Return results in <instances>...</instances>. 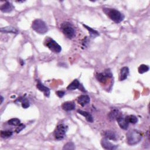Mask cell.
Here are the masks:
<instances>
[{
    "label": "cell",
    "instance_id": "6da1fadb",
    "mask_svg": "<svg viewBox=\"0 0 150 150\" xmlns=\"http://www.w3.org/2000/svg\"><path fill=\"white\" fill-rule=\"evenodd\" d=\"M126 139L129 145H134L141 141L142 135L138 131L132 130L126 134Z\"/></svg>",
    "mask_w": 150,
    "mask_h": 150
},
{
    "label": "cell",
    "instance_id": "7402d4cb",
    "mask_svg": "<svg viewBox=\"0 0 150 150\" xmlns=\"http://www.w3.org/2000/svg\"><path fill=\"white\" fill-rule=\"evenodd\" d=\"M8 124L11 125H14V126H18L21 124V121L19 119L14 118V119H11L8 121Z\"/></svg>",
    "mask_w": 150,
    "mask_h": 150
},
{
    "label": "cell",
    "instance_id": "ffe728a7",
    "mask_svg": "<svg viewBox=\"0 0 150 150\" xmlns=\"http://www.w3.org/2000/svg\"><path fill=\"white\" fill-rule=\"evenodd\" d=\"M107 77L105 75V74L104 73H99L96 75V79L98 80L99 82H101V83H105L106 80H107Z\"/></svg>",
    "mask_w": 150,
    "mask_h": 150
},
{
    "label": "cell",
    "instance_id": "7a4b0ae2",
    "mask_svg": "<svg viewBox=\"0 0 150 150\" xmlns=\"http://www.w3.org/2000/svg\"><path fill=\"white\" fill-rule=\"evenodd\" d=\"M103 11L112 21L114 22L119 24L123 21L124 16L120 12V11L110 8H104Z\"/></svg>",
    "mask_w": 150,
    "mask_h": 150
},
{
    "label": "cell",
    "instance_id": "52a82bcc",
    "mask_svg": "<svg viewBox=\"0 0 150 150\" xmlns=\"http://www.w3.org/2000/svg\"><path fill=\"white\" fill-rule=\"evenodd\" d=\"M116 120L120 126V127L123 130H127L129 128V123L127 119V117H124L123 115L120 114L119 117L117 118Z\"/></svg>",
    "mask_w": 150,
    "mask_h": 150
},
{
    "label": "cell",
    "instance_id": "5b68a950",
    "mask_svg": "<svg viewBox=\"0 0 150 150\" xmlns=\"http://www.w3.org/2000/svg\"><path fill=\"white\" fill-rule=\"evenodd\" d=\"M67 127V126L63 124H60L56 127L54 132V136L57 140L63 139L66 135Z\"/></svg>",
    "mask_w": 150,
    "mask_h": 150
},
{
    "label": "cell",
    "instance_id": "4fadbf2b",
    "mask_svg": "<svg viewBox=\"0 0 150 150\" xmlns=\"http://www.w3.org/2000/svg\"><path fill=\"white\" fill-rule=\"evenodd\" d=\"M77 113L80 114H81L82 116H84L85 117L86 120L88 122H89V123H93V117L90 113L86 111H83L81 110H78Z\"/></svg>",
    "mask_w": 150,
    "mask_h": 150
},
{
    "label": "cell",
    "instance_id": "ac0fdd59",
    "mask_svg": "<svg viewBox=\"0 0 150 150\" xmlns=\"http://www.w3.org/2000/svg\"><path fill=\"white\" fill-rule=\"evenodd\" d=\"M1 32L3 33H17L18 31L13 27H6L1 28L0 29Z\"/></svg>",
    "mask_w": 150,
    "mask_h": 150
},
{
    "label": "cell",
    "instance_id": "f1b7e54d",
    "mask_svg": "<svg viewBox=\"0 0 150 150\" xmlns=\"http://www.w3.org/2000/svg\"><path fill=\"white\" fill-rule=\"evenodd\" d=\"M105 74V75L107 77H113V74L111 72L110 70H109V69H107V70L105 71V73H104Z\"/></svg>",
    "mask_w": 150,
    "mask_h": 150
},
{
    "label": "cell",
    "instance_id": "5bb4252c",
    "mask_svg": "<svg viewBox=\"0 0 150 150\" xmlns=\"http://www.w3.org/2000/svg\"><path fill=\"white\" fill-rule=\"evenodd\" d=\"M104 136L108 140H116L117 139V135L116 133L111 130H107L105 131L103 133Z\"/></svg>",
    "mask_w": 150,
    "mask_h": 150
},
{
    "label": "cell",
    "instance_id": "f546056e",
    "mask_svg": "<svg viewBox=\"0 0 150 150\" xmlns=\"http://www.w3.org/2000/svg\"><path fill=\"white\" fill-rule=\"evenodd\" d=\"M3 101H4V97L1 96V104L3 103Z\"/></svg>",
    "mask_w": 150,
    "mask_h": 150
},
{
    "label": "cell",
    "instance_id": "2e32d148",
    "mask_svg": "<svg viewBox=\"0 0 150 150\" xmlns=\"http://www.w3.org/2000/svg\"><path fill=\"white\" fill-rule=\"evenodd\" d=\"M120 114H121L120 112L117 109L114 108L111 110V111L109 114V117L111 120H116Z\"/></svg>",
    "mask_w": 150,
    "mask_h": 150
},
{
    "label": "cell",
    "instance_id": "ba28073f",
    "mask_svg": "<svg viewBox=\"0 0 150 150\" xmlns=\"http://www.w3.org/2000/svg\"><path fill=\"white\" fill-rule=\"evenodd\" d=\"M101 145L102 147L105 149H116L118 148L117 145H114L112 144L111 142L109 141L108 139H107L106 138H103L101 141Z\"/></svg>",
    "mask_w": 150,
    "mask_h": 150
},
{
    "label": "cell",
    "instance_id": "7c38bea8",
    "mask_svg": "<svg viewBox=\"0 0 150 150\" xmlns=\"http://www.w3.org/2000/svg\"><path fill=\"white\" fill-rule=\"evenodd\" d=\"M62 107L64 110L69 111L75 110L76 105L75 103L73 101H66L63 104Z\"/></svg>",
    "mask_w": 150,
    "mask_h": 150
},
{
    "label": "cell",
    "instance_id": "e0dca14e",
    "mask_svg": "<svg viewBox=\"0 0 150 150\" xmlns=\"http://www.w3.org/2000/svg\"><path fill=\"white\" fill-rule=\"evenodd\" d=\"M80 85H81V84L80 83L79 80L77 79H75L73 81L67 86V89L69 90H74L77 89H79Z\"/></svg>",
    "mask_w": 150,
    "mask_h": 150
},
{
    "label": "cell",
    "instance_id": "603a6c76",
    "mask_svg": "<svg viewBox=\"0 0 150 150\" xmlns=\"http://www.w3.org/2000/svg\"><path fill=\"white\" fill-rule=\"evenodd\" d=\"M127 119L129 123L131 124H136L138 121V118L135 116H134V115H130V116H127Z\"/></svg>",
    "mask_w": 150,
    "mask_h": 150
},
{
    "label": "cell",
    "instance_id": "9a60e30c",
    "mask_svg": "<svg viewBox=\"0 0 150 150\" xmlns=\"http://www.w3.org/2000/svg\"><path fill=\"white\" fill-rule=\"evenodd\" d=\"M13 6L9 2H6L1 7V10L4 13H9L13 10Z\"/></svg>",
    "mask_w": 150,
    "mask_h": 150
},
{
    "label": "cell",
    "instance_id": "484cf974",
    "mask_svg": "<svg viewBox=\"0 0 150 150\" xmlns=\"http://www.w3.org/2000/svg\"><path fill=\"white\" fill-rule=\"evenodd\" d=\"M22 101V107L24 109H27L30 106L29 103L25 99H22V100H19Z\"/></svg>",
    "mask_w": 150,
    "mask_h": 150
},
{
    "label": "cell",
    "instance_id": "d4e9b609",
    "mask_svg": "<svg viewBox=\"0 0 150 150\" xmlns=\"http://www.w3.org/2000/svg\"><path fill=\"white\" fill-rule=\"evenodd\" d=\"M75 149V144L72 142H69L66 143L63 148V149Z\"/></svg>",
    "mask_w": 150,
    "mask_h": 150
},
{
    "label": "cell",
    "instance_id": "3957f363",
    "mask_svg": "<svg viewBox=\"0 0 150 150\" xmlns=\"http://www.w3.org/2000/svg\"><path fill=\"white\" fill-rule=\"evenodd\" d=\"M32 29L39 34H45L48 31V28L46 23L39 19L34 20L32 25Z\"/></svg>",
    "mask_w": 150,
    "mask_h": 150
},
{
    "label": "cell",
    "instance_id": "8992f818",
    "mask_svg": "<svg viewBox=\"0 0 150 150\" xmlns=\"http://www.w3.org/2000/svg\"><path fill=\"white\" fill-rule=\"evenodd\" d=\"M47 47L53 52L58 53H60L62 51V48L61 46L57 43L55 41L52 39H48L47 43H46Z\"/></svg>",
    "mask_w": 150,
    "mask_h": 150
},
{
    "label": "cell",
    "instance_id": "44dd1931",
    "mask_svg": "<svg viewBox=\"0 0 150 150\" xmlns=\"http://www.w3.org/2000/svg\"><path fill=\"white\" fill-rule=\"evenodd\" d=\"M149 67L148 65H141L139 67H138V73L140 74H143L149 71Z\"/></svg>",
    "mask_w": 150,
    "mask_h": 150
},
{
    "label": "cell",
    "instance_id": "8fae6325",
    "mask_svg": "<svg viewBox=\"0 0 150 150\" xmlns=\"http://www.w3.org/2000/svg\"><path fill=\"white\" fill-rule=\"evenodd\" d=\"M129 69L128 67L124 66L121 69L120 75V81H123L128 77L129 75Z\"/></svg>",
    "mask_w": 150,
    "mask_h": 150
},
{
    "label": "cell",
    "instance_id": "30bf717a",
    "mask_svg": "<svg viewBox=\"0 0 150 150\" xmlns=\"http://www.w3.org/2000/svg\"><path fill=\"white\" fill-rule=\"evenodd\" d=\"M90 101V97L87 95H82L78 97L77 99V103L79 104L80 105L82 106H85L88 103H89Z\"/></svg>",
    "mask_w": 150,
    "mask_h": 150
},
{
    "label": "cell",
    "instance_id": "d6986e66",
    "mask_svg": "<svg viewBox=\"0 0 150 150\" xmlns=\"http://www.w3.org/2000/svg\"><path fill=\"white\" fill-rule=\"evenodd\" d=\"M83 26H84V27H85V28L89 31L91 37H92V38H95V37H97V36L99 35V32H97V31H96V30L93 29V28H91L89 27V26H87V25H84V24H83Z\"/></svg>",
    "mask_w": 150,
    "mask_h": 150
},
{
    "label": "cell",
    "instance_id": "cb8c5ba5",
    "mask_svg": "<svg viewBox=\"0 0 150 150\" xmlns=\"http://www.w3.org/2000/svg\"><path fill=\"white\" fill-rule=\"evenodd\" d=\"M13 134V131L7 130V131H1V137L2 138H8L12 136Z\"/></svg>",
    "mask_w": 150,
    "mask_h": 150
},
{
    "label": "cell",
    "instance_id": "83f0119b",
    "mask_svg": "<svg viewBox=\"0 0 150 150\" xmlns=\"http://www.w3.org/2000/svg\"><path fill=\"white\" fill-rule=\"evenodd\" d=\"M56 94L57 95V96H58L60 98L63 97L65 95V92L64 91H62V90H59V91H57L56 92Z\"/></svg>",
    "mask_w": 150,
    "mask_h": 150
},
{
    "label": "cell",
    "instance_id": "9c48e42d",
    "mask_svg": "<svg viewBox=\"0 0 150 150\" xmlns=\"http://www.w3.org/2000/svg\"><path fill=\"white\" fill-rule=\"evenodd\" d=\"M37 88L40 90L42 92H43L44 95L45 96L47 97H49L50 96V90L48 87H46L45 86H44L41 82L40 80H38V83H37Z\"/></svg>",
    "mask_w": 150,
    "mask_h": 150
},
{
    "label": "cell",
    "instance_id": "4316f807",
    "mask_svg": "<svg viewBox=\"0 0 150 150\" xmlns=\"http://www.w3.org/2000/svg\"><path fill=\"white\" fill-rule=\"evenodd\" d=\"M25 128V125L23 124H20L19 125H18L17 128L15 130V131L17 133H20L23 129H24Z\"/></svg>",
    "mask_w": 150,
    "mask_h": 150
},
{
    "label": "cell",
    "instance_id": "277c9868",
    "mask_svg": "<svg viewBox=\"0 0 150 150\" xmlns=\"http://www.w3.org/2000/svg\"><path fill=\"white\" fill-rule=\"evenodd\" d=\"M61 29L65 35L69 39H72L75 34V31L71 23L63 22L61 25Z\"/></svg>",
    "mask_w": 150,
    "mask_h": 150
}]
</instances>
